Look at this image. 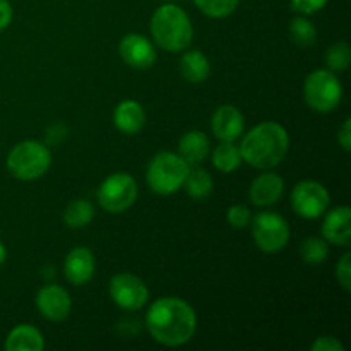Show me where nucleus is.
<instances>
[{
    "mask_svg": "<svg viewBox=\"0 0 351 351\" xmlns=\"http://www.w3.org/2000/svg\"><path fill=\"white\" fill-rule=\"evenodd\" d=\"M146 326L154 341L165 346H182L192 339L197 317L191 305L177 297L158 298L146 314Z\"/></svg>",
    "mask_w": 351,
    "mask_h": 351,
    "instance_id": "f257e3e1",
    "label": "nucleus"
},
{
    "mask_svg": "<svg viewBox=\"0 0 351 351\" xmlns=\"http://www.w3.org/2000/svg\"><path fill=\"white\" fill-rule=\"evenodd\" d=\"M290 147L287 129L278 122H263L250 129L240 144L242 161L259 170H269L285 160Z\"/></svg>",
    "mask_w": 351,
    "mask_h": 351,
    "instance_id": "f03ea898",
    "label": "nucleus"
},
{
    "mask_svg": "<svg viewBox=\"0 0 351 351\" xmlns=\"http://www.w3.org/2000/svg\"><path fill=\"white\" fill-rule=\"evenodd\" d=\"M151 34L158 47L171 53H178L187 50L189 45L192 43L194 29L187 12L182 7L175 3H165L153 14Z\"/></svg>",
    "mask_w": 351,
    "mask_h": 351,
    "instance_id": "7ed1b4c3",
    "label": "nucleus"
},
{
    "mask_svg": "<svg viewBox=\"0 0 351 351\" xmlns=\"http://www.w3.org/2000/svg\"><path fill=\"white\" fill-rule=\"evenodd\" d=\"M189 171H191V165L185 163L178 154L163 151V153H158L147 167V185L154 194H175L184 187Z\"/></svg>",
    "mask_w": 351,
    "mask_h": 351,
    "instance_id": "20e7f679",
    "label": "nucleus"
},
{
    "mask_svg": "<svg viewBox=\"0 0 351 351\" xmlns=\"http://www.w3.org/2000/svg\"><path fill=\"white\" fill-rule=\"evenodd\" d=\"M51 165V154L45 144L36 141H23L10 149L7 168L19 180H36L43 177Z\"/></svg>",
    "mask_w": 351,
    "mask_h": 351,
    "instance_id": "39448f33",
    "label": "nucleus"
},
{
    "mask_svg": "<svg viewBox=\"0 0 351 351\" xmlns=\"http://www.w3.org/2000/svg\"><path fill=\"white\" fill-rule=\"evenodd\" d=\"M304 96L312 110L321 113L338 108L343 98V86L335 72L319 69L307 75L304 84Z\"/></svg>",
    "mask_w": 351,
    "mask_h": 351,
    "instance_id": "423d86ee",
    "label": "nucleus"
},
{
    "mask_svg": "<svg viewBox=\"0 0 351 351\" xmlns=\"http://www.w3.org/2000/svg\"><path fill=\"white\" fill-rule=\"evenodd\" d=\"M256 245L263 252L276 254L287 247L290 240V226L281 215L273 211H263L250 221Z\"/></svg>",
    "mask_w": 351,
    "mask_h": 351,
    "instance_id": "0eeeda50",
    "label": "nucleus"
},
{
    "mask_svg": "<svg viewBox=\"0 0 351 351\" xmlns=\"http://www.w3.org/2000/svg\"><path fill=\"white\" fill-rule=\"evenodd\" d=\"M137 199V184L129 173H113L101 182L98 189V202L105 211L123 213Z\"/></svg>",
    "mask_w": 351,
    "mask_h": 351,
    "instance_id": "6e6552de",
    "label": "nucleus"
},
{
    "mask_svg": "<svg viewBox=\"0 0 351 351\" xmlns=\"http://www.w3.org/2000/svg\"><path fill=\"white\" fill-rule=\"evenodd\" d=\"M291 209L304 219H317L328 209L329 192L315 180H304L291 191Z\"/></svg>",
    "mask_w": 351,
    "mask_h": 351,
    "instance_id": "1a4fd4ad",
    "label": "nucleus"
},
{
    "mask_svg": "<svg viewBox=\"0 0 351 351\" xmlns=\"http://www.w3.org/2000/svg\"><path fill=\"white\" fill-rule=\"evenodd\" d=\"M110 297L123 311H139L149 298V290L141 278L134 274H115L110 281Z\"/></svg>",
    "mask_w": 351,
    "mask_h": 351,
    "instance_id": "9d476101",
    "label": "nucleus"
},
{
    "mask_svg": "<svg viewBox=\"0 0 351 351\" xmlns=\"http://www.w3.org/2000/svg\"><path fill=\"white\" fill-rule=\"evenodd\" d=\"M120 57L134 69H149L156 62V48L139 33H129L120 40Z\"/></svg>",
    "mask_w": 351,
    "mask_h": 351,
    "instance_id": "9b49d317",
    "label": "nucleus"
},
{
    "mask_svg": "<svg viewBox=\"0 0 351 351\" xmlns=\"http://www.w3.org/2000/svg\"><path fill=\"white\" fill-rule=\"evenodd\" d=\"M36 307L45 319L51 322H62L69 317L72 300L67 290L58 285H47L36 295Z\"/></svg>",
    "mask_w": 351,
    "mask_h": 351,
    "instance_id": "f8f14e48",
    "label": "nucleus"
},
{
    "mask_svg": "<svg viewBox=\"0 0 351 351\" xmlns=\"http://www.w3.org/2000/svg\"><path fill=\"white\" fill-rule=\"evenodd\" d=\"M245 120L242 112L233 105H223L213 113L211 130L221 143H233L242 136Z\"/></svg>",
    "mask_w": 351,
    "mask_h": 351,
    "instance_id": "ddd939ff",
    "label": "nucleus"
},
{
    "mask_svg": "<svg viewBox=\"0 0 351 351\" xmlns=\"http://www.w3.org/2000/svg\"><path fill=\"white\" fill-rule=\"evenodd\" d=\"M65 278L75 287H84L95 276V256L88 247H75L64 261Z\"/></svg>",
    "mask_w": 351,
    "mask_h": 351,
    "instance_id": "4468645a",
    "label": "nucleus"
},
{
    "mask_svg": "<svg viewBox=\"0 0 351 351\" xmlns=\"http://www.w3.org/2000/svg\"><path fill=\"white\" fill-rule=\"evenodd\" d=\"M324 240L335 245L348 247L351 237V209L348 206H339L326 215L322 223Z\"/></svg>",
    "mask_w": 351,
    "mask_h": 351,
    "instance_id": "2eb2a0df",
    "label": "nucleus"
},
{
    "mask_svg": "<svg viewBox=\"0 0 351 351\" xmlns=\"http://www.w3.org/2000/svg\"><path fill=\"white\" fill-rule=\"evenodd\" d=\"M285 192V180L278 173H261L252 182L249 191V197L254 206L266 208V206L276 204Z\"/></svg>",
    "mask_w": 351,
    "mask_h": 351,
    "instance_id": "dca6fc26",
    "label": "nucleus"
},
{
    "mask_svg": "<svg viewBox=\"0 0 351 351\" xmlns=\"http://www.w3.org/2000/svg\"><path fill=\"white\" fill-rule=\"evenodd\" d=\"M146 123V112L136 99H123L113 112V125L125 136H136Z\"/></svg>",
    "mask_w": 351,
    "mask_h": 351,
    "instance_id": "f3484780",
    "label": "nucleus"
},
{
    "mask_svg": "<svg viewBox=\"0 0 351 351\" xmlns=\"http://www.w3.org/2000/svg\"><path fill=\"white\" fill-rule=\"evenodd\" d=\"M3 348L7 351H43V335L34 326L21 324L7 335Z\"/></svg>",
    "mask_w": 351,
    "mask_h": 351,
    "instance_id": "a211bd4d",
    "label": "nucleus"
},
{
    "mask_svg": "<svg viewBox=\"0 0 351 351\" xmlns=\"http://www.w3.org/2000/svg\"><path fill=\"white\" fill-rule=\"evenodd\" d=\"M209 139L204 132L191 130L184 134L178 143V156L187 165H199L208 158Z\"/></svg>",
    "mask_w": 351,
    "mask_h": 351,
    "instance_id": "6ab92c4d",
    "label": "nucleus"
},
{
    "mask_svg": "<svg viewBox=\"0 0 351 351\" xmlns=\"http://www.w3.org/2000/svg\"><path fill=\"white\" fill-rule=\"evenodd\" d=\"M180 72L185 81L199 84V82H204L209 77V74H211V65H209L208 57L202 51L191 50L182 55Z\"/></svg>",
    "mask_w": 351,
    "mask_h": 351,
    "instance_id": "aec40b11",
    "label": "nucleus"
},
{
    "mask_svg": "<svg viewBox=\"0 0 351 351\" xmlns=\"http://www.w3.org/2000/svg\"><path fill=\"white\" fill-rule=\"evenodd\" d=\"M211 161L216 170L223 171V173H232V171L239 170V167L242 165L240 147L233 143H221L213 151Z\"/></svg>",
    "mask_w": 351,
    "mask_h": 351,
    "instance_id": "412c9836",
    "label": "nucleus"
},
{
    "mask_svg": "<svg viewBox=\"0 0 351 351\" xmlns=\"http://www.w3.org/2000/svg\"><path fill=\"white\" fill-rule=\"evenodd\" d=\"M93 218H95V208L86 199L71 202L64 213L65 225L72 230L84 228V226H88L93 221Z\"/></svg>",
    "mask_w": 351,
    "mask_h": 351,
    "instance_id": "4be33fe9",
    "label": "nucleus"
},
{
    "mask_svg": "<svg viewBox=\"0 0 351 351\" xmlns=\"http://www.w3.org/2000/svg\"><path fill=\"white\" fill-rule=\"evenodd\" d=\"M184 187L187 189V194L191 195L192 199H197V201H202V199L209 197L213 192V178L204 168H195V170L189 171L187 178H185Z\"/></svg>",
    "mask_w": 351,
    "mask_h": 351,
    "instance_id": "5701e85b",
    "label": "nucleus"
},
{
    "mask_svg": "<svg viewBox=\"0 0 351 351\" xmlns=\"http://www.w3.org/2000/svg\"><path fill=\"white\" fill-rule=\"evenodd\" d=\"M290 38L298 47H311L317 40V29L305 17H295L290 23Z\"/></svg>",
    "mask_w": 351,
    "mask_h": 351,
    "instance_id": "b1692460",
    "label": "nucleus"
},
{
    "mask_svg": "<svg viewBox=\"0 0 351 351\" xmlns=\"http://www.w3.org/2000/svg\"><path fill=\"white\" fill-rule=\"evenodd\" d=\"M300 256L307 264H321L328 259L329 247L324 239L319 237H308L302 242Z\"/></svg>",
    "mask_w": 351,
    "mask_h": 351,
    "instance_id": "393cba45",
    "label": "nucleus"
},
{
    "mask_svg": "<svg viewBox=\"0 0 351 351\" xmlns=\"http://www.w3.org/2000/svg\"><path fill=\"white\" fill-rule=\"evenodd\" d=\"M240 0H194L197 9L204 12L206 16L215 17V19H223L233 14Z\"/></svg>",
    "mask_w": 351,
    "mask_h": 351,
    "instance_id": "a878e982",
    "label": "nucleus"
},
{
    "mask_svg": "<svg viewBox=\"0 0 351 351\" xmlns=\"http://www.w3.org/2000/svg\"><path fill=\"white\" fill-rule=\"evenodd\" d=\"M351 62V50L346 43L339 41L335 43L332 47H329V50L326 51V64L331 71L341 72L346 71L350 67Z\"/></svg>",
    "mask_w": 351,
    "mask_h": 351,
    "instance_id": "bb28decb",
    "label": "nucleus"
},
{
    "mask_svg": "<svg viewBox=\"0 0 351 351\" xmlns=\"http://www.w3.org/2000/svg\"><path fill=\"white\" fill-rule=\"evenodd\" d=\"M226 219H228V223L235 230H242L250 225V221H252V213H250V209L247 206L235 204L226 213Z\"/></svg>",
    "mask_w": 351,
    "mask_h": 351,
    "instance_id": "cd10ccee",
    "label": "nucleus"
},
{
    "mask_svg": "<svg viewBox=\"0 0 351 351\" xmlns=\"http://www.w3.org/2000/svg\"><path fill=\"white\" fill-rule=\"evenodd\" d=\"M336 280L341 285L343 290H351V254L346 252L345 256L339 259L338 266H336Z\"/></svg>",
    "mask_w": 351,
    "mask_h": 351,
    "instance_id": "c85d7f7f",
    "label": "nucleus"
},
{
    "mask_svg": "<svg viewBox=\"0 0 351 351\" xmlns=\"http://www.w3.org/2000/svg\"><path fill=\"white\" fill-rule=\"evenodd\" d=\"M326 3H328V0H291V9L304 14V16H311V14L324 9Z\"/></svg>",
    "mask_w": 351,
    "mask_h": 351,
    "instance_id": "c756f323",
    "label": "nucleus"
},
{
    "mask_svg": "<svg viewBox=\"0 0 351 351\" xmlns=\"http://www.w3.org/2000/svg\"><path fill=\"white\" fill-rule=\"evenodd\" d=\"M312 351H345V346L332 336H321L312 345Z\"/></svg>",
    "mask_w": 351,
    "mask_h": 351,
    "instance_id": "7c9ffc66",
    "label": "nucleus"
},
{
    "mask_svg": "<svg viewBox=\"0 0 351 351\" xmlns=\"http://www.w3.org/2000/svg\"><path fill=\"white\" fill-rule=\"evenodd\" d=\"M12 5L9 3V0H0V31L9 27V24L12 23Z\"/></svg>",
    "mask_w": 351,
    "mask_h": 351,
    "instance_id": "2f4dec72",
    "label": "nucleus"
},
{
    "mask_svg": "<svg viewBox=\"0 0 351 351\" xmlns=\"http://www.w3.org/2000/svg\"><path fill=\"white\" fill-rule=\"evenodd\" d=\"M338 143H339V146L346 151V153L351 151V120L350 119L345 120L341 130L338 132Z\"/></svg>",
    "mask_w": 351,
    "mask_h": 351,
    "instance_id": "473e14b6",
    "label": "nucleus"
},
{
    "mask_svg": "<svg viewBox=\"0 0 351 351\" xmlns=\"http://www.w3.org/2000/svg\"><path fill=\"white\" fill-rule=\"evenodd\" d=\"M5 259H7V249H5V245H3V243L0 242V266H2V264L5 263Z\"/></svg>",
    "mask_w": 351,
    "mask_h": 351,
    "instance_id": "72a5a7b5",
    "label": "nucleus"
}]
</instances>
